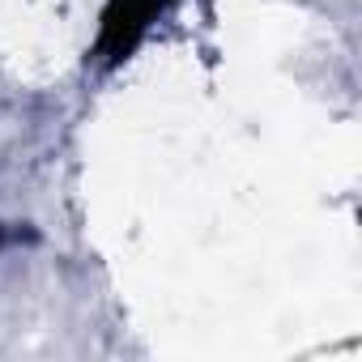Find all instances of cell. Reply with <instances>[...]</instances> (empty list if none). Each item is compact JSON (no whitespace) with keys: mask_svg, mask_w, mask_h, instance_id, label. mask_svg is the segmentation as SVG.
<instances>
[{"mask_svg":"<svg viewBox=\"0 0 362 362\" xmlns=\"http://www.w3.org/2000/svg\"><path fill=\"white\" fill-rule=\"evenodd\" d=\"M170 5V0H115L111 5V13H107V26H103V35L115 43V52H124L162 9Z\"/></svg>","mask_w":362,"mask_h":362,"instance_id":"6da1fadb","label":"cell"}]
</instances>
